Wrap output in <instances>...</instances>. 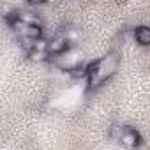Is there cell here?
<instances>
[{"label":"cell","instance_id":"6da1fadb","mask_svg":"<svg viewBox=\"0 0 150 150\" xmlns=\"http://www.w3.org/2000/svg\"><path fill=\"white\" fill-rule=\"evenodd\" d=\"M118 67V60L115 55H108V57H103L101 60H97L94 65H88V85L92 88H97L101 87L110 76H113V72L117 71Z\"/></svg>","mask_w":150,"mask_h":150},{"label":"cell","instance_id":"277c9868","mask_svg":"<svg viewBox=\"0 0 150 150\" xmlns=\"http://www.w3.org/2000/svg\"><path fill=\"white\" fill-rule=\"evenodd\" d=\"M18 20H21L23 23H27V25H32V27H41L42 28V20H41V16L35 13V11H30V9H23V11H20L18 13V16H16Z\"/></svg>","mask_w":150,"mask_h":150},{"label":"cell","instance_id":"ba28073f","mask_svg":"<svg viewBox=\"0 0 150 150\" xmlns=\"http://www.w3.org/2000/svg\"><path fill=\"white\" fill-rule=\"evenodd\" d=\"M18 41H20V46H21L25 51L30 53V51L34 50V44H35V39H34V37H20Z\"/></svg>","mask_w":150,"mask_h":150},{"label":"cell","instance_id":"5b68a950","mask_svg":"<svg viewBox=\"0 0 150 150\" xmlns=\"http://www.w3.org/2000/svg\"><path fill=\"white\" fill-rule=\"evenodd\" d=\"M120 143L125 146V148H136L138 145H139V136H138V132H134L132 129H125V132L122 134V138H120Z\"/></svg>","mask_w":150,"mask_h":150},{"label":"cell","instance_id":"3957f363","mask_svg":"<svg viewBox=\"0 0 150 150\" xmlns=\"http://www.w3.org/2000/svg\"><path fill=\"white\" fill-rule=\"evenodd\" d=\"M67 48H71L69 44H67V41H65V37L62 35V32L60 34H55L51 39H48V55H62Z\"/></svg>","mask_w":150,"mask_h":150},{"label":"cell","instance_id":"8992f818","mask_svg":"<svg viewBox=\"0 0 150 150\" xmlns=\"http://www.w3.org/2000/svg\"><path fill=\"white\" fill-rule=\"evenodd\" d=\"M134 39L138 44L141 46H148L150 44V28L148 27H138L134 30Z\"/></svg>","mask_w":150,"mask_h":150},{"label":"cell","instance_id":"52a82bcc","mask_svg":"<svg viewBox=\"0 0 150 150\" xmlns=\"http://www.w3.org/2000/svg\"><path fill=\"white\" fill-rule=\"evenodd\" d=\"M125 129L127 127H124V125H113V127H110V138H113L115 141H120V138L125 132Z\"/></svg>","mask_w":150,"mask_h":150},{"label":"cell","instance_id":"7a4b0ae2","mask_svg":"<svg viewBox=\"0 0 150 150\" xmlns=\"http://www.w3.org/2000/svg\"><path fill=\"white\" fill-rule=\"evenodd\" d=\"M83 58L85 57H83V51L81 50H78V48H67L62 55L55 57V64L60 69H64V71H71L74 67L81 65L83 64Z\"/></svg>","mask_w":150,"mask_h":150},{"label":"cell","instance_id":"9c48e42d","mask_svg":"<svg viewBox=\"0 0 150 150\" xmlns=\"http://www.w3.org/2000/svg\"><path fill=\"white\" fill-rule=\"evenodd\" d=\"M48 58V53H42V51H30V60L32 62H42Z\"/></svg>","mask_w":150,"mask_h":150}]
</instances>
